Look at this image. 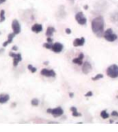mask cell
Listing matches in <instances>:
<instances>
[{
    "instance_id": "ba28073f",
    "label": "cell",
    "mask_w": 118,
    "mask_h": 132,
    "mask_svg": "<svg viewBox=\"0 0 118 132\" xmlns=\"http://www.w3.org/2000/svg\"><path fill=\"white\" fill-rule=\"evenodd\" d=\"M40 74L46 77H55V72L53 70L43 69V70H41Z\"/></svg>"
},
{
    "instance_id": "7c38bea8",
    "label": "cell",
    "mask_w": 118,
    "mask_h": 132,
    "mask_svg": "<svg viewBox=\"0 0 118 132\" xmlns=\"http://www.w3.org/2000/svg\"><path fill=\"white\" fill-rule=\"evenodd\" d=\"M84 39L83 37H81V39H75L74 42H73V45L75 46H83L84 44Z\"/></svg>"
},
{
    "instance_id": "d6986e66",
    "label": "cell",
    "mask_w": 118,
    "mask_h": 132,
    "mask_svg": "<svg viewBox=\"0 0 118 132\" xmlns=\"http://www.w3.org/2000/svg\"><path fill=\"white\" fill-rule=\"evenodd\" d=\"M101 116L103 118V119H108V118L109 117V115H108V114L107 113L106 111H102L101 113Z\"/></svg>"
},
{
    "instance_id": "4316f807",
    "label": "cell",
    "mask_w": 118,
    "mask_h": 132,
    "mask_svg": "<svg viewBox=\"0 0 118 132\" xmlns=\"http://www.w3.org/2000/svg\"><path fill=\"white\" fill-rule=\"evenodd\" d=\"M47 40H48V42H51H51H52V39H51L50 37H48V39H47Z\"/></svg>"
},
{
    "instance_id": "44dd1931",
    "label": "cell",
    "mask_w": 118,
    "mask_h": 132,
    "mask_svg": "<svg viewBox=\"0 0 118 132\" xmlns=\"http://www.w3.org/2000/svg\"><path fill=\"white\" fill-rule=\"evenodd\" d=\"M39 100L37 99V98H33V99L31 100V105L32 106H34V107H37V106H39Z\"/></svg>"
},
{
    "instance_id": "9c48e42d",
    "label": "cell",
    "mask_w": 118,
    "mask_h": 132,
    "mask_svg": "<svg viewBox=\"0 0 118 132\" xmlns=\"http://www.w3.org/2000/svg\"><path fill=\"white\" fill-rule=\"evenodd\" d=\"M51 50H52L55 53H60L63 50V45L60 43V42H56V43L53 44Z\"/></svg>"
},
{
    "instance_id": "9a60e30c",
    "label": "cell",
    "mask_w": 118,
    "mask_h": 132,
    "mask_svg": "<svg viewBox=\"0 0 118 132\" xmlns=\"http://www.w3.org/2000/svg\"><path fill=\"white\" fill-rule=\"evenodd\" d=\"M9 99H10V96L8 95H4V94L0 95V103H1V104L7 102Z\"/></svg>"
},
{
    "instance_id": "8fae6325",
    "label": "cell",
    "mask_w": 118,
    "mask_h": 132,
    "mask_svg": "<svg viewBox=\"0 0 118 132\" xmlns=\"http://www.w3.org/2000/svg\"><path fill=\"white\" fill-rule=\"evenodd\" d=\"M82 70L84 74H88L92 70V65L88 62H85L84 63V66L82 67Z\"/></svg>"
},
{
    "instance_id": "ffe728a7",
    "label": "cell",
    "mask_w": 118,
    "mask_h": 132,
    "mask_svg": "<svg viewBox=\"0 0 118 132\" xmlns=\"http://www.w3.org/2000/svg\"><path fill=\"white\" fill-rule=\"evenodd\" d=\"M27 68H28V70H31V73H35L36 70H37V69L35 67H33V66L31 65V64H29V65L27 66Z\"/></svg>"
},
{
    "instance_id": "83f0119b",
    "label": "cell",
    "mask_w": 118,
    "mask_h": 132,
    "mask_svg": "<svg viewBox=\"0 0 118 132\" xmlns=\"http://www.w3.org/2000/svg\"><path fill=\"white\" fill-rule=\"evenodd\" d=\"M12 50H18V46H13V48H12Z\"/></svg>"
},
{
    "instance_id": "4fadbf2b",
    "label": "cell",
    "mask_w": 118,
    "mask_h": 132,
    "mask_svg": "<svg viewBox=\"0 0 118 132\" xmlns=\"http://www.w3.org/2000/svg\"><path fill=\"white\" fill-rule=\"evenodd\" d=\"M42 30H43V27L41 24H37L36 23V24L31 27V31L35 33H40V31H42Z\"/></svg>"
},
{
    "instance_id": "e0dca14e",
    "label": "cell",
    "mask_w": 118,
    "mask_h": 132,
    "mask_svg": "<svg viewBox=\"0 0 118 132\" xmlns=\"http://www.w3.org/2000/svg\"><path fill=\"white\" fill-rule=\"evenodd\" d=\"M71 111H72V115L74 117H78V116H81V114H80L79 112H77V109L75 107H71Z\"/></svg>"
},
{
    "instance_id": "52a82bcc",
    "label": "cell",
    "mask_w": 118,
    "mask_h": 132,
    "mask_svg": "<svg viewBox=\"0 0 118 132\" xmlns=\"http://www.w3.org/2000/svg\"><path fill=\"white\" fill-rule=\"evenodd\" d=\"M75 19H76L77 22L81 25H84L86 24V18L84 16V14L82 12H79L75 15Z\"/></svg>"
},
{
    "instance_id": "603a6c76",
    "label": "cell",
    "mask_w": 118,
    "mask_h": 132,
    "mask_svg": "<svg viewBox=\"0 0 118 132\" xmlns=\"http://www.w3.org/2000/svg\"><path fill=\"white\" fill-rule=\"evenodd\" d=\"M103 78V74H97L96 77H94L93 78H92V80H94V81H96V80H97V79H100V78Z\"/></svg>"
},
{
    "instance_id": "2e32d148",
    "label": "cell",
    "mask_w": 118,
    "mask_h": 132,
    "mask_svg": "<svg viewBox=\"0 0 118 132\" xmlns=\"http://www.w3.org/2000/svg\"><path fill=\"white\" fill-rule=\"evenodd\" d=\"M55 31V29L53 27H48V29H47V31H46V35L48 36V37H51L53 35V33Z\"/></svg>"
},
{
    "instance_id": "cb8c5ba5",
    "label": "cell",
    "mask_w": 118,
    "mask_h": 132,
    "mask_svg": "<svg viewBox=\"0 0 118 132\" xmlns=\"http://www.w3.org/2000/svg\"><path fill=\"white\" fill-rule=\"evenodd\" d=\"M112 116H116V117H118V112L116 111H112Z\"/></svg>"
},
{
    "instance_id": "6da1fadb",
    "label": "cell",
    "mask_w": 118,
    "mask_h": 132,
    "mask_svg": "<svg viewBox=\"0 0 118 132\" xmlns=\"http://www.w3.org/2000/svg\"><path fill=\"white\" fill-rule=\"evenodd\" d=\"M104 27H105V22H104V19L102 17H97L92 22V31L99 36H101V34H104Z\"/></svg>"
},
{
    "instance_id": "5bb4252c",
    "label": "cell",
    "mask_w": 118,
    "mask_h": 132,
    "mask_svg": "<svg viewBox=\"0 0 118 132\" xmlns=\"http://www.w3.org/2000/svg\"><path fill=\"white\" fill-rule=\"evenodd\" d=\"M83 59H84V55L82 53L80 54V56L78 58H75L72 60V62L75 64H78V65H81L83 63Z\"/></svg>"
},
{
    "instance_id": "f546056e",
    "label": "cell",
    "mask_w": 118,
    "mask_h": 132,
    "mask_svg": "<svg viewBox=\"0 0 118 132\" xmlns=\"http://www.w3.org/2000/svg\"><path fill=\"white\" fill-rule=\"evenodd\" d=\"M4 2H6V0H0V3H4Z\"/></svg>"
},
{
    "instance_id": "484cf974",
    "label": "cell",
    "mask_w": 118,
    "mask_h": 132,
    "mask_svg": "<svg viewBox=\"0 0 118 132\" xmlns=\"http://www.w3.org/2000/svg\"><path fill=\"white\" fill-rule=\"evenodd\" d=\"M65 31H66V33H67V34H71V32H72V31H71L69 28H66V30H65Z\"/></svg>"
},
{
    "instance_id": "7402d4cb",
    "label": "cell",
    "mask_w": 118,
    "mask_h": 132,
    "mask_svg": "<svg viewBox=\"0 0 118 132\" xmlns=\"http://www.w3.org/2000/svg\"><path fill=\"white\" fill-rule=\"evenodd\" d=\"M52 46H53V45H51V42H47V43H44V44L43 45L44 47H45V48H47V49H51V48H52Z\"/></svg>"
},
{
    "instance_id": "3957f363",
    "label": "cell",
    "mask_w": 118,
    "mask_h": 132,
    "mask_svg": "<svg viewBox=\"0 0 118 132\" xmlns=\"http://www.w3.org/2000/svg\"><path fill=\"white\" fill-rule=\"evenodd\" d=\"M104 37H105V39L108 42H114L117 39V35L113 33L112 30L110 29V28L105 31V33H104Z\"/></svg>"
},
{
    "instance_id": "d4e9b609",
    "label": "cell",
    "mask_w": 118,
    "mask_h": 132,
    "mask_svg": "<svg viewBox=\"0 0 118 132\" xmlns=\"http://www.w3.org/2000/svg\"><path fill=\"white\" fill-rule=\"evenodd\" d=\"M92 91H89V92H88L86 95H85V96L86 97H89V96H92Z\"/></svg>"
},
{
    "instance_id": "f1b7e54d",
    "label": "cell",
    "mask_w": 118,
    "mask_h": 132,
    "mask_svg": "<svg viewBox=\"0 0 118 132\" xmlns=\"http://www.w3.org/2000/svg\"><path fill=\"white\" fill-rule=\"evenodd\" d=\"M69 95H70L71 98H72V97H73V93H70V94H69Z\"/></svg>"
},
{
    "instance_id": "ac0fdd59",
    "label": "cell",
    "mask_w": 118,
    "mask_h": 132,
    "mask_svg": "<svg viewBox=\"0 0 118 132\" xmlns=\"http://www.w3.org/2000/svg\"><path fill=\"white\" fill-rule=\"evenodd\" d=\"M5 19V11H4V10H1V11H0V22H4Z\"/></svg>"
},
{
    "instance_id": "5b68a950",
    "label": "cell",
    "mask_w": 118,
    "mask_h": 132,
    "mask_svg": "<svg viewBox=\"0 0 118 132\" xmlns=\"http://www.w3.org/2000/svg\"><path fill=\"white\" fill-rule=\"evenodd\" d=\"M47 112L52 114L53 116L55 117H59L63 115L64 111L61 107H56V108H54V109H50V108H48V109L47 110Z\"/></svg>"
},
{
    "instance_id": "277c9868",
    "label": "cell",
    "mask_w": 118,
    "mask_h": 132,
    "mask_svg": "<svg viewBox=\"0 0 118 132\" xmlns=\"http://www.w3.org/2000/svg\"><path fill=\"white\" fill-rule=\"evenodd\" d=\"M9 55L14 59L13 65H14V67H16L18 65V63H19L21 62V60H22L21 54L20 53H16L15 54V53H13V52H10V53H9Z\"/></svg>"
},
{
    "instance_id": "7a4b0ae2",
    "label": "cell",
    "mask_w": 118,
    "mask_h": 132,
    "mask_svg": "<svg viewBox=\"0 0 118 132\" xmlns=\"http://www.w3.org/2000/svg\"><path fill=\"white\" fill-rule=\"evenodd\" d=\"M107 74L112 78H116L118 77V66L112 65L107 69Z\"/></svg>"
},
{
    "instance_id": "1f68e13d",
    "label": "cell",
    "mask_w": 118,
    "mask_h": 132,
    "mask_svg": "<svg viewBox=\"0 0 118 132\" xmlns=\"http://www.w3.org/2000/svg\"></svg>"
},
{
    "instance_id": "30bf717a",
    "label": "cell",
    "mask_w": 118,
    "mask_h": 132,
    "mask_svg": "<svg viewBox=\"0 0 118 132\" xmlns=\"http://www.w3.org/2000/svg\"><path fill=\"white\" fill-rule=\"evenodd\" d=\"M15 35H16V34H15V33H14V32L13 33H11V34H9L8 35V37H7V40L6 42H4L3 43V47H6V46L8 44L11 43L12 41H13L14 37H15Z\"/></svg>"
},
{
    "instance_id": "8992f818",
    "label": "cell",
    "mask_w": 118,
    "mask_h": 132,
    "mask_svg": "<svg viewBox=\"0 0 118 132\" xmlns=\"http://www.w3.org/2000/svg\"><path fill=\"white\" fill-rule=\"evenodd\" d=\"M11 27H12V30H13L14 33H15L16 35L19 34L20 31H21V27H20L19 22H18V21L17 19L13 20Z\"/></svg>"
},
{
    "instance_id": "4dcf8cb0",
    "label": "cell",
    "mask_w": 118,
    "mask_h": 132,
    "mask_svg": "<svg viewBox=\"0 0 118 132\" xmlns=\"http://www.w3.org/2000/svg\"><path fill=\"white\" fill-rule=\"evenodd\" d=\"M3 50H4V49H0V53H3Z\"/></svg>"
}]
</instances>
